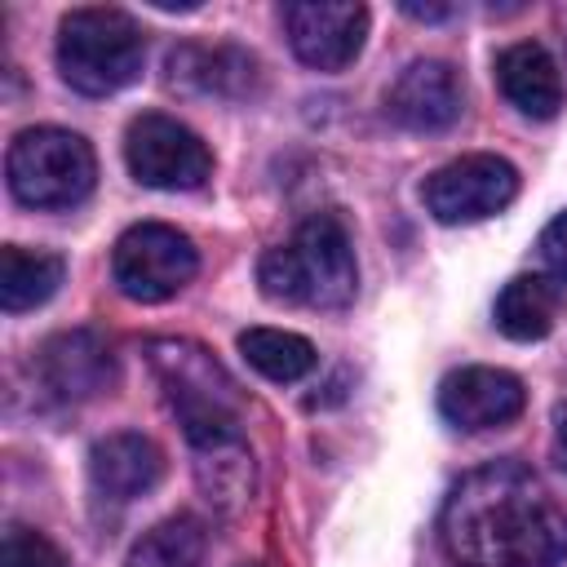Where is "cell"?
Wrapping results in <instances>:
<instances>
[{"mask_svg":"<svg viewBox=\"0 0 567 567\" xmlns=\"http://www.w3.org/2000/svg\"><path fill=\"white\" fill-rule=\"evenodd\" d=\"M257 284L270 301L310 306V310H341L359 292V266L341 217L315 213L306 217L292 239L275 244L257 261Z\"/></svg>","mask_w":567,"mask_h":567,"instance_id":"obj_2","label":"cell"},{"mask_svg":"<svg viewBox=\"0 0 567 567\" xmlns=\"http://www.w3.org/2000/svg\"><path fill=\"white\" fill-rule=\"evenodd\" d=\"M368 4L350 0H297L284 4V31L292 53L315 71H341L363 53Z\"/></svg>","mask_w":567,"mask_h":567,"instance_id":"obj_9","label":"cell"},{"mask_svg":"<svg viewBox=\"0 0 567 567\" xmlns=\"http://www.w3.org/2000/svg\"><path fill=\"white\" fill-rule=\"evenodd\" d=\"M461 106H465L461 75L439 58L408 62L394 75V84L385 89V115L412 133H439V128L456 124Z\"/></svg>","mask_w":567,"mask_h":567,"instance_id":"obj_13","label":"cell"},{"mask_svg":"<svg viewBox=\"0 0 567 567\" xmlns=\"http://www.w3.org/2000/svg\"><path fill=\"white\" fill-rule=\"evenodd\" d=\"M239 354L252 372H261L266 381H279V385L301 381L319 363L315 346L301 332H288V328H244L239 332Z\"/></svg>","mask_w":567,"mask_h":567,"instance_id":"obj_19","label":"cell"},{"mask_svg":"<svg viewBox=\"0 0 567 567\" xmlns=\"http://www.w3.org/2000/svg\"><path fill=\"white\" fill-rule=\"evenodd\" d=\"M0 567H66V554L44 532L13 523L0 545Z\"/></svg>","mask_w":567,"mask_h":567,"instance_id":"obj_21","label":"cell"},{"mask_svg":"<svg viewBox=\"0 0 567 567\" xmlns=\"http://www.w3.org/2000/svg\"><path fill=\"white\" fill-rule=\"evenodd\" d=\"M89 478H93V492L106 501H120V505L137 501L164 478V452L137 430L106 434L89 452Z\"/></svg>","mask_w":567,"mask_h":567,"instance_id":"obj_14","label":"cell"},{"mask_svg":"<svg viewBox=\"0 0 567 567\" xmlns=\"http://www.w3.org/2000/svg\"><path fill=\"white\" fill-rule=\"evenodd\" d=\"M439 540L456 567H558L567 514L523 461H487L447 492Z\"/></svg>","mask_w":567,"mask_h":567,"instance_id":"obj_1","label":"cell"},{"mask_svg":"<svg viewBox=\"0 0 567 567\" xmlns=\"http://www.w3.org/2000/svg\"><path fill=\"white\" fill-rule=\"evenodd\" d=\"M403 13L408 18H421V22H443V18H452V4H416V0H403Z\"/></svg>","mask_w":567,"mask_h":567,"instance_id":"obj_24","label":"cell"},{"mask_svg":"<svg viewBox=\"0 0 567 567\" xmlns=\"http://www.w3.org/2000/svg\"><path fill=\"white\" fill-rule=\"evenodd\" d=\"M62 275H66V261L58 252L4 244L0 248V306L9 315L35 310V306H44L58 292Z\"/></svg>","mask_w":567,"mask_h":567,"instance_id":"obj_18","label":"cell"},{"mask_svg":"<svg viewBox=\"0 0 567 567\" xmlns=\"http://www.w3.org/2000/svg\"><path fill=\"white\" fill-rule=\"evenodd\" d=\"M527 408V390L514 372L505 368H483V363H470V368H456L443 377L439 385V416L465 434L474 430H496V425H509L518 412Z\"/></svg>","mask_w":567,"mask_h":567,"instance_id":"obj_12","label":"cell"},{"mask_svg":"<svg viewBox=\"0 0 567 567\" xmlns=\"http://www.w3.org/2000/svg\"><path fill=\"white\" fill-rule=\"evenodd\" d=\"M164 80L168 89L177 93H190V97H221V102H244L261 89V62L239 49V44H177L164 62Z\"/></svg>","mask_w":567,"mask_h":567,"instance_id":"obj_11","label":"cell"},{"mask_svg":"<svg viewBox=\"0 0 567 567\" xmlns=\"http://www.w3.org/2000/svg\"><path fill=\"white\" fill-rule=\"evenodd\" d=\"M190 456H195V483L208 505H217L221 514H235L252 501V452L244 434L199 443L190 447Z\"/></svg>","mask_w":567,"mask_h":567,"instance_id":"obj_16","label":"cell"},{"mask_svg":"<svg viewBox=\"0 0 567 567\" xmlns=\"http://www.w3.org/2000/svg\"><path fill=\"white\" fill-rule=\"evenodd\" d=\"M146 359H151V372H155L190 447L244 434L239 430L244 425L239 385L213 359V350H204L199 341H186V337H155L146 346Z\"/></svg>","mask_w":567,"mask_h":567,"instance_id":"obj_3","label":"cell"},{"mask_svg":"<svg viewBox=\"0 0 567 567\" xmlns=\"http://www.w3.org/2000/svg\"><path fill=\"white\" fill-rule=\"evenodd\" d=\"M496 84H501L505 102L514 111L532 115V120H554L558 106H563L558 62L536 40H518V44L501 49V58H496Z\"/></svg>","mask_w":567,"mask_h":567,"instance_id":"obj_15","label":"cell"},{"mask_svg":"<svg viewBox=\"0 0 567 567\" xmlns=\"http://www.w3.org/2000/svg\"><path fill=\"white\" fill-rule=\"evenodd\" d=\"M4 177H9V190L18 204L58 213V208H75L93 195L97 155L80 133L40 124V128H22L9 142Z\"/></svg>","mask_w":567,"mask_h":567,"instance_id":"obj_5","label":"cell"},{"mask_svg":"<svg viewBox=\"0 0 567 567\" xmlns=\"http://www.w3.org/2000/svg\"><path fill=\"white\" fill-rule=\"evenodd\" d=\"M35 377L49 399L58 403H84L115 385V354L111 341L93 328H66L53 332L35 350Z\"/></svg>","mask_w":567,"mask_h":567,"instance_id":"obj_10","label":"cell"},{"mask_svg":"<svg viewBox=\"0 0 567 567\" xmlns=\"http://www.w3.org/2000/svg\"><path fill=\"white\" fill-rule=\"evenodd\" d=\"M195 270H199V252H195L190 235H182L177 226H164V221L128 226L111 252L115 288L142 306L177 297L195 279Z\"/></svg>","mask_w":567,"mask_h":567,"instance_id":"obj_6","label":"cell"},{"mask_svg":"<svg viewBox=\"0 0 567 567\" xmlns=\"http://www.w3.org/2000/svg\"><path fill=\"white\" fill-rule=\"evenodd\" d=\"M554 461L558 470H567V403L554 408Z\"/></svg>","mask_w":567,"mask_h":567,"instance_id":"obj_23","label":"cell"},{"mask_svg":"<svg viewBox=\"0 0 567 567\" xmlns=\"http://www.w3.org/2000/svg\"><path fill=\"white\" fill-rule=\"evenodd\" d=\"M518 195V168L501 155H461L443 168H434L421 186L425 208L434 213V221L443 226H465V221H483L496 217L501 208H509Z\"/></svg>","mask_w":567,"mask_h":567,"instance_id":"obj_8","label":"cell"},{"mask_svg":"<svg viewBox=\"0 0 567 567\" xmlns=\"http://www.w3.org/2000/svg\"><path fill=\"white\" fill-rule=\"evenodd\" d=\"M204 545H208L204 523L190 514H173L133 540L124 567H199Z\"/></svg>","mask_w":567,"mask_h":567,"instance_id":"obj_20","label":"cell"},{"mask_svg":"<svg viewBox=\"0 0 567 567\" xmlns=\"http://www.w3.org/2000/svg\"><path fill=\"white\" fill-rule=\"evenodd\" d=\"M536 248H540L545 270H549L558 284H567V213H558V217H554V221L540 230Z\"/></svg>","mask_w":567,"mask_h":567,"instance_id":"obj_22","label":"cell"},{"mask_svg":"<svg viewBox=\"0 0 567 567\" xmlns=\"http://www.w3.org/2000/svg\"><path fill=\"white\" fill-rule=\"evenodd\" d=\"M146 40L124 9L89 4L58 22V71L84 97H111L142 75Z\"/></svg>","mask_w":567,"mask_h":567,"instance_id":"obj_4","label":"cell"},{"mask_svg":"<svg viewBox=\"0 0 567 567\" xmlns=\"http://www.w3.org/2000/svg\"><path fill=\"white\" fill-rule=\"evenodd\" d=\"M492 319H496V328L509 341H540V337H549L554 319H558V288H554V279H545V275H514L496 292Z\"/></svg>","mask_w":567,"mask_h":567,"instance_id":"obj_17","label":"cell"},{"mask_svg":"<svg viewBox=\"0 0 567 567\" xmlns=\"http://www.w3.org/2000/svg\"><path fill=\"white\" fill-rule=\"evenodd\" d=\"M124 164L151 190H199L213 177V151L173 115H133L124 133Z\"/></svg>","mask_w":567,"mask_h":567,"instance_id":"obj_7","label":"cell"}]
</instances>
